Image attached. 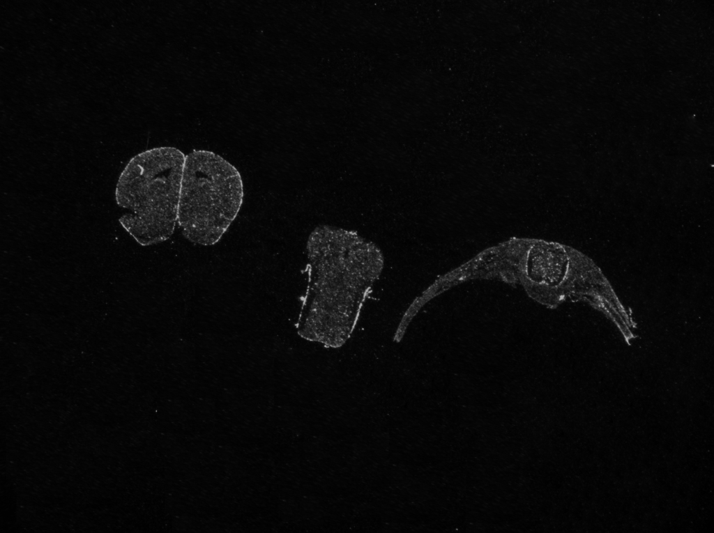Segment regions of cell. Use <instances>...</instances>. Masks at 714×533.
Returning a JSON list of instances; mask_svg holds the SVG:
<instances>
[{
	"instance_id": "3957f363",
	"label": "cell",
	"mask_w": 714,
	"mask_h": 533,
	"mask_svg": "<svg viewBox=\"0 0 714 533\" xmlns=\"http://www.w3.org/2000/svg\"><path fill=\"white\" fill-rule=\"evenodd\" d=\"M243 199L239 171L220 155L193 150L185 155L178 224L192 243H217L237 216Z\"/></svg>"
},
{
	"instance_id": "7a4b0ae2",
	"label": "cell",
	"mask_w": 714,
	"mask_h": 533,
	"mask_svg": "<svg viewBox=\"0 0 714 533\" xmlns=\"http://www.w3.org/2000/svg\"><path fill=\"white\" fill-rule=\"evenodd\" d=\"M185 155L174 147H158L132 157L118 179L115 199L126 212L122 227L140 245L169 239L178 222Z\"/></svg>"
},
{
	"instance_id": "6da1fadb",
	"label": "cell",
	"mask_w": 714,
	"mask_h": 533,
	"mask_svg": "<svg viewBox=\"0 0 714 533\" xmlns=\"http://www.w3.org/2000/svg\"><path fill=\"white\" fill-rule=\"evenodd\" d=\"M308 282L296 324L306 340L342 346L383 268L380 249L356 232L316 227L307 242Z\"/></svg>"
}]
</instances>
